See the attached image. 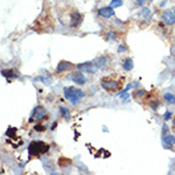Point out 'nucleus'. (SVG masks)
<instances>
[{
    "label": "nucleus",
    "instance_id": "nucleus-8",
    "mask_svg": "<svg viewBox=\"0 0 175 175\" xmlns=\"http://www.w3.org/2000/svg\"><path fill=\"white\" fill-rule=\"evenodd\" d=\"M74 69V65L71 62H69V61H61L60 63L57 65L56 67V72L57 74H61L63 71H67V70H72Z\"/></svg>",
    "mask_w": 175,
    "mask_h": 175
},
{
    "label": "nucleus",
    "instance_id": "nucleus-15",
    "mask_svg": "<svg viewBox=\"0 0 175 175\" xmlns=\"http://www.w3.org/2000/svg\"><path fill=\"white\" fill-rule=\"evenodd\" d=\"M94 62H95V65H97L98 69H102V67L104 66V63L107 62V58H105V57H99V58H97V60H95Z\"/></svg>",
    "mask_w": 175,
    "mask_h": 175
},
{
    "label": "nucleus",
    "instance_id": "nucleus-6",
    "mask_svg": "<svg viewBox=\"0 0 175 175\" xmlns=\"http://www.w3.org/2000/svg\"><path fill=\"white\" fill-rule=\"evenodd\" d=\"M69 79H70L71 81L79 84V85H84V84L86 83V79H85V76L83 75V72H81L80 70L70 74V75H69Z\"/></svg>",
    "mask_w": 175,
    "mask_h": 175
},
{
    "label": "nucleus",
    "instance_id": "nucleus-25",
    "mask_svg": "<svg viewBox=\"0 0 175 175\" xmlns=\"http://www.w3.org/2000/svg\"><path fill=\"white\" fill-rule=\"evenodd\" d=\"M170 117H171V113H170V112H166L165 114H164V119H165V121H169V119H170Z\"/></svg>",
    "mask_w": 175,
    "mask_h": 175
},
{
    "label": "nucleus",
    "instance_id": "nucleus-21",
    "mask_svg": "<svg viewBox=\"0 0 175 175\" xmlns=\"http://www.w3.org/2000/svg\"><path fill=\"white\" fill-rule=\"evenodd\" d=\"M105 38H107V41H114L115 36H114V33H112V32H109V33L105 34Z\"/></svg>",
    "mask_w": 175,
    "mask_h": 175
},
{
    "label": "nucleus",
    "instance_id": "nucleus-14",
    "mask_svg": "<svg viewBox=\"0 0 175 175\" xmlns=\"http://www.w3.org/2000/svg\"><path fill=\"white\" fill-rule=\"evenodd\" d=\"M164 99L166 100L168 104H175V95L171 93H165L164 94Z\"/></svg>",
    "mask_w": 175,
    "mask_h": 175
},
{
    "label": "nucleus",
    "instance_id": "nucleus-17",
    "mask_svg": "<svg viewBox=\"0 0 175 175\" xmlns=\"http://www.w3.org/2000/svg\"><path fill=\"white\" fill-rule=\"evenodd\" d=\"M61 110V115L63 117V118H66V119H70V112H69V109L65 108V107H61L60 108Z\"/></svg>",
    "mask_w": 175,
    "mask_h": 175
},
{
    "label": "nucleus",
    "instance_id": "nucleus-18",
    "mask_svg": "<svg viewBox=\"0 0 175 175\" xmlns=\"http://www.w3.org/2000/svg\"><path fill=\"white\" fill-rule=\"evenodd\" d=\"M122 5H123V1H122V0H112V1H110V7H112L113 9L119 8V7H122Z\"/></svg>",
    "mask_w": 175,
    "mask_h": 175
},
{
    "label": "nucleus",
    "instance_id": "nucleus-11",
    "mask_svg": "<svg viewBox=\"0 0 175 175\" xmlns=\"http://www.w3.org/2000/svg\"><path fill=\"white\" fill-rule=\"evenodd\" d=\"M81 22H83V15L80 14V13H74L72 15H71V22H70V25L74 28V27H79V25L81 24Z\"/></svg>",
    "mask_w": 175,
    "mask_h": 175
},
{
    "label": "nucleus",
    "instance_id": "nucleus-4",
    "mask_svg": "<svg viewBox=\"0 0 175 175\" xmlns=\"http://www.w3.org/2000/svg\"><path fill=\"white\" fill-rule=\"evenodd\" d=\"M46 117V109L42 107V105H37V107L33 109V113H32L29 122H34V121H41Z\"/></svg>",
    "mask_w": 175,
    "mask_h": 175
},
{
    "label": "nucleus",
    "instance_id": "nucleus-13",
    "mask_svg": "<svg viewBox=\"0 0 175 175\" xmlns=\"http://www.w3.org/2000/svg\"><path fill=\"white\" fill-rule=\"evenodd\" d=\"M123 69L126 71H131L133 70V61H132V58H126V60L123 61Z\"/></svg>",
    "mask_w": 175,
    "mask_h": 175
},
{
    "label": "nucleus",
    "instance_id": "nucleus-23",
    "mask_svg": "<svg viewBox=\"0 0 175 175\" xmlns=\"http://www.w3.org/2000/svg\"><path fill=\"white\" fill-rule=\"evenodd\" d=\"M124 51H127V47L126 46L122 45V46L118 47V52H119V54H122V52H124Z\"/></svg>",
    "mask_w": 175,
    "mask_h": 175
},
{
    "label": "nucleus",
    "instance_id": "nucleus-12",
    "mask_svg": "<svg viewBox=\"0 0 175 175\" xmlns=\"http://www.w3.org/2000/svg\"><path fill=\"white\" fill-rule=\"evenodd\" d=\"M1 75L4 77H7L8 80H12V79H14V77H18L19 74L15 71L14 69H8V70H3L1 71Z\"/></svg>",
    "mask_w": 175,
    "mask_h": 175
},
{
    "label": "nucleus",
    "instance_id": "nucleus-5",
    "mask_svg": "<svg viewBox=\"0 0 175 175\" xmlns=\"http://www.w3.org/2000/svg\"><path fill=\"white\" fill-rule=\"evenodd\" d=\"M76 67L81 72H89V74H94L95 71H97V69H98L94 61L93 62L92 61H88V62H84V63H79Z\"/></svg>",
    "mask_w": 175,
    "mask_h": 175
},
{
    "label": "nucleus",
    "instance_id": "nucleus-19",
    "mask_svg": "<svg viewBox=\"0 0 175 175\" xmlns=\"http://www.w3.org/2000/svg\"><path fill=\"white\" fill-rule=\"evenodd\" d=\"M141 17H144V18L150 17V10H148L147 8H144L142 9V12H141Z\"/></svg>",
    "mask_w": 175,
    "mask_h": 175
},
{
    "label": "nucleus",
    "instance_id": "nucleus-27",
    "mask_svg": "<svg viewBox=\"0 0 175 175\" xmlns=\"http://www.w3.org/2000/svg\"><path fill=\"white\" fill-rule=\"evenodd\" d=\"M173 124H174V130H175V119L173 121Z\"/></svg>",
    "mask_w": 175,
    "mask_h": 175
},
{
    "label": "nucleus",
    "instance_id": "nucleus-7",
    "mask_svg": "<svg viewBox=\"0 0 175 175\" xmlns=\"http://www.w3.org/2000/svg\"><path fill=\"white\" fill-rule=\"evenodd\" d=\"M162 22L168 24V25H173L175 23V14L173 12H170V10H165V12L162 13Z\"/></svg>",
    "mask_w": 175,
    "mask_h": 175
},
{
    "label": "nucleus",
    "instance_id": "nucleus-22",
    "mask_svg": "<svg viewBox=\"0 0 175 175\" xmlns=\"http://www.w3.org/2000/svg\"><path fill=\"white\" fill-rule=\"evenodd\" d=\"M146 94V90H139V92H135V97L139 98V97H142V95Z\"/></svg>",
    "mask_w": 175,
    "mask_h": 175
},
{
    "label": "nucleus",
    "instance_id": "nucleus-16",
    "mask_svg": "<svg viewBox=\"0 0 175 175\" xmlns=\"http://www.w3.org/2000/svg\"><path fill=\"white\" fill-rule=\"evenodd\" d=\"M70 164H71V161L69 160V159H65V157H61L60 160H58V165H60L61 168H65L67 165H70Z\"/></svg>",
    "mask_w": 175,
    "mask_h": 175
},
{
    "label": "nucleus",
    "instance_id": "nucleus-20",
    "mask_svg": "<svg viewBox=\"0 0 175 175\" xmlns=\"http://www.w3.org/2000/svg\"><path fill=\"white\" fill-rule=\"evenodd\" d=\"M34 131H37V132H43V131H46V127L42 126V124H36L34 126Z\"/></svg>",
    "mask_w": 175,
    "mask_h": 175
},
{
    "label": "nucleus",
    "instance_id": "nucleus-28",
    "mask_svg": "<svg viewBox=\"0 0 175 175\" xmlns=\"http://www.w3.org/2000/svg\"><path fill=\"white\" fill-rule=\"evenodd\" d=\"M148 1H152V0H148Z\"/></svg>",
    "mask_w": 175,
    "mask_h": 175
},
{
    "label": "nucleus",
    "instance_id": "nucleus-3",
    "mask_svg": "<svg viewBox=\"0 0 175 175\" xmlns=\"http://www.w3.org/2000/svg\"><path fill=\"white\" fill-rule=\"evenodd\" d=\"M100 85H102L103 89H105L107 92H115V90H119L122 86V83L118 80H113V79L109 77H103L100 80Z\"/></svg>",
    "mask_w": 175,
    "mask_h": 175
},
{
    "label": "nucleus",
    "instance_id": "nucleus-9",
    "mask_svg": "<svg viewBox=\"0 0 175 175\" xmlns=\"http://www.w3.org/2000/svg\"><path fill=\"white\" fill-rule=\"evenodd\" d=\"M99 15H100V17H103V18H105V19L112 18L114 15V10H113V8L110 7V5H109V7L100 8L99 9Z\"/></svg>",
    "mask_w": 175,
    "mask_h": 175
},
{
    "label": "nucleus",
    "instance_id": "nucleus-10",
    "mask_svg": "<svg viewBox=\"0 0 175 175\" xmlns=\"http://www.w3.org/2000/svg\"><path fill=\"white\" fill-rule=\"evenodd\" d=\"M175 145V137L171 135L162 136V147L164 148H171V146Z\"/></svg>",
    "mask_w": 175,
    "mask_h": 175
},
{
    "label": "nucleus",
    "instance_id": "nucleus-2",
    "mask_svg": "<svg viewBox=\"0 0 175 175\" xmlns=\"http://www.w3.org/2000/svg\"><path fill=\"white\" fill-rule=\"evenodd\" d=\"M63 97L70 100L74 105H77L80 99L85 97V93L77 88H65L63 89Z\"/></svg>",
    "mask_w": 175,
    "mask_h": 175
},
{
    "label": "nucleus",
    "instance_id": "nucleus-1",
    "mask_svg": "<svg viewBox=\"0 0 175 175\" xmlns=\"http://www.w3.org/2000/svg\"><path fill=\"white\" fill-rule=\"evenodd\" d=\"M50 150V145L43 141H33L29 144L28 152L29 156H41L43 153H47Z\"/></svg>",
    "mask_w": 175,
    "mask_h": 175
},
{
    "label": "nucleus",
    "instance_id": "nucleus-24",
    "mask_svg": "<svg viewBox=\"0 0 175 175\" xmlns=\"http://www.w3.org/2000/svg\"><path fill=\"white\" fill-rule=\"evenodd\" d=\"M146 1V0H135V3H136V5H139V7H142L144 5V3Z\"/></svg>",
    "mask_w": 175,
    "mask_h": 175
},
{
    "label": "nucleus",
    "instance_id": "nucleus-26",
    "mask_svg": "<svg viewBox=\"0 0 175 175\" xmlns=\"http://www.w3.org/2000/svg\"><path fill=\"white\" fill-rule=\"evenodd\" d=\"M166 132H168V126L164 124V126H162V136H165Z\"/></svg>",
    "mask_w": 175,
    "mask_h": 175
}]
</instances>
